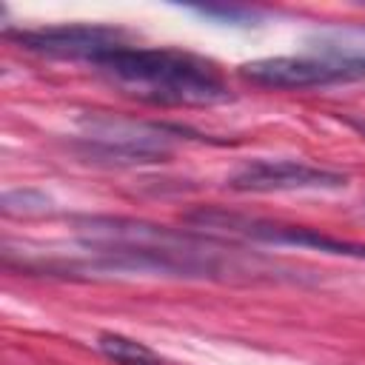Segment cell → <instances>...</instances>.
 Masks as SVG:
<instances>
[{"mask_svg": "<svg viewBox=\"0 0 365 365\" xmlns=\"http://www.w3.org/2000/svg\"><path fill=\"white\" fill-rule=\"evenodd\" d=\"M97 348L114 362V365H163V359L143 342L123 336V334H100Z\"/></svg>", "mask_w": 365, "mask_h": 365, "instance_id": "9c48e42d", "label": "cell"}, {"mask_svg": "<svg viewBox=\"0 0 365 365\" xmlns=\"http://www.w3.org/2000/svg\"><path fill=\"white\" fill-rule=\"evenodd\" d=\"M77 240L88 251L86 268L91 271H128V274H168V277H285V268L262 259H248L237 248L211 234L174 231L125 217H83Z\"/></svg>", "mask_w": 365, "mask_h": 365, "instance_id": "6da1fadb", "label": "cell"}, {"mask_svg": "<svg viewBox=\"0 0 365 365\" xmlns=\"http://www.w3.org/2000/svg\"><path fill=\"white\" fill-rule=\"evenodd\" d=\"M240 68L248 80L268 88H319V86H339V83H354L365 77L362 68L334 63L317 54L314 57H291V54L259 57V60L242 63Z\"/></svg>", "mask_w": 365, "mask_h": 365, "instance_id": "8992f818", "label": "cell"}, {"mask_svg": "<svg viewBox=\"0 0 365 365\" xmlns=\"http://www.w3.org/2000/svg\"><path fill=\"white\" fill-rule=\"evenodd\" d=\"M305 43L317 57L365 71V26H319Z\"/></svg>", "mask_w": 365, "mask_h": 365, "instance_id": "ba28073f", "label": "cell"}, {"mask_svg": "<svg viewBox=\"0 0 365 365\" xmlns=\"http://www.w3.org/2000/svg\"><path fill=\"white\" fill-rule=\"evenodd\" d=\"M185 222L194 228H202L208 234H228V237H242L265 245H297V248H311L322 254H336V257H354L365 259V242H351L339 237H328L317 228L305 225H288V222H274V220H259L248 214H234L225 208H197L185 214Z\"/></svg>", "mask_w": 365, "mask_h": 365, "instance_id": "277c9868", "label": "cell"}, {"mask_svg": "<svg viewBox=\"0 0 365 365\" xmlns=\"http://www.w3.org/2000/svg\"><path fill=\"white\" fill-rule=\"evenodd\" d=\"M48 205L51 200L34 188H14V191H3L0 197L3 214H40V211H48Z\"/></svg>", "mask_w": 365, "mask_h": 365, "instance_id": "30bf717a", "label": "cell"}, {"mask_svg": "<svg viewBox=\"0 0 365 365\" xmlns=\"http://www.w3.org/2000/svg\"><path fill=\"white\" fill-rule=\"evenodd\" d=\"M80 145L88 157L108 160V163H163L171 154L177 137L185 134L180 125H157L128 117H80Z\"/></svg>", "mask_w": 365, "mask_h": 365, "instance_id": "3957f363", "label": "cell"}, {"mask_svg": "<svg viewBox=\"0 0 365 365\" xmlns=\"http://www.w3.org/2000/svg\"><path fill=\"white\" fill-rule=\"evenodd\" d=\"M6 34L20 48L34 51L40 57H54V60H88V63H97L100 57L128 46L123 29L91 26V23L20 29V31H6Z\"/></svg>", "mask_w": 365, "mask_h": 365, "instance_id": "5b68a950", "label": "cell"}, {"mask_svg": "<svg viewBox=\"0 0 365 365\" xmlns=\"http://www.w3.org/2000/svg\"><path fill=\"white\" fill-rule=\"evenodd\" d=\"M348 125H354L356 131H362V134H365V123H362V120H348Z\"/></svg>", "mask_w": 365, "mask_h": 365, "instance_id": "7c38bea8", "label": "cell"}, {"mask_svg": "<svg viewBox=\"0 0 365 365\" xmlns=\"http://www.w3.org/2000/svg\"><path fill=\"white\" fill-rule=\"evenodd\" d=\"M111 83L157 106H217L231 100L220 71L188 51L123 46L94 63Z\"/></svg>", "mask_w": 365, "mask_h": 365, "instance_id": "7a4b0ae2", "label": "cell"}, {"mask_svg": "<svg viewBox=\"0 0 365 365\" xmlns=\"http://www.w3.org/2000/svg\"><path fill=\"white\" fill-rule=\"evenodd\" d=\"M348 177L331 168L297 163V160H254L240 165L228 177V188L234 191H251V194H268V191H328V188H345Z\"/></svg>", "mask_w": 365, "mask_h": 365, "instance_id": "52a82bcc", "label": "cell"}, {"mask_svg": "<svg viewBox=\"0 0 365 365\" xmlns=\"http://www.w3.org/2000/svg\"><path fill=\"white\" fill-rule=\"evenodd\" d=\"M188 9L202 14V17H214V20L231 23V26H251L259 17V11L242 9V6H188Z\"/></svg>", "mask_w": 365, "mask_h": 365, "instance_id": "8fae6325", "label": "cell"}]
</instances>
